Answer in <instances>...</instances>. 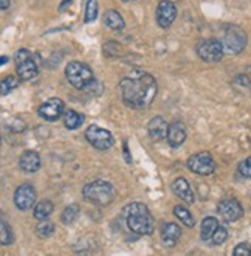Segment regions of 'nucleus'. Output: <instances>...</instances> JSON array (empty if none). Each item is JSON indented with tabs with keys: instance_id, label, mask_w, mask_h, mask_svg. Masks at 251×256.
<instances>
[{
	"instance_id": "f257e3e1",
	"label": "nucleus",
	"mask_w": 251,
	"mask_h": 256,
	"mask_svg": "<svg viewBox=\"0 0 251 256\" xmlns=\"http://www.w3.org/2000/svg\"><path fill=\"white\" fill-rule=\"evenodd\" d=\"M121 100L132 109L149 108L157 96L158 87L152 74L143 70H132L118 84Z\"/></svg>"
},
{
	"instance_id": "f03ea898",
	"label": "nucleus",
	"mask_w": 251,
	"mask_h": 256,
	"mask_svg": "<svg viewBox=\"0 0 251 256\" xmlns=\"http://www.w3.org/2000/svg\"><path fill=\"white\" fill-rule=\"evenodd\" d=\"M123 216L126 218L127 227L132 233L144 236L154 233V218L151 216L147 206L141 202L129 204L123 210Z\"/></svg>"
},
{
	"instance_id": "7ed1b4c3",
	"label": "nucleus",
	"mask_w": 251,
	"mask_h": 256,
	"mask_svg": "<svg viewBox=\"0 0 251 256\" xmlns=\"http://www.w3.org/2000/svg\"><path fill=\"white\" fill-rule=\"evenodd\" d=\"M84 199L98 206H107L115 199V188L106 180H95L87 184L82 190Z\"/></svg>"
},
{
	"instance_id": "20e7f679",
	"label": "nucleus",
	"mask_w": 251,
	"mask_h": 256,
	"mask_svg": "<svg viewBox=\"0 0 251 256\" xmlns=\"http://www.w3.org/2000/svg\"><path fill=\"white\" fill-rule=\"evenodd\" d=\"M65 76H67L68 82L73 87L79 88V90L87 88L88 86H90L95 81L92 68L88 67L87 64L79 62V61H71L70 64H67V67H65Z\"/></svg>"
},
{
	"instance_id": "39448f33",
	"label": "nucleus",
	"mask_w": 251,
	"mask_h": 256,
	"mask_svg": "<svg viewBox=\"0 0 251 256\" xmlns=\"http://www.w3.org/2000/svg\"><path fill=\"white\" fill-rule=\"evenodd\" d=\"M14 61L17 66V74L20 80H33L37 76L39 73V62L40 59L37 54H33L31 52H28L26 48L17 50Z\"/></svg>"
},
{
	"instance_id": "423d86ee",
	"label": "nucleus",
	"mask_w": 251,
	"mask_h": 256,
	"mask_svg": "<svg viewBox=\"0 0 251 256\" xmlns=\"http://www.w3.org/2000/svg\"><path fill=\"white\" fill-rule=\"evenodd\" d=\"M247 33L238 25H227L222 36L224 50L230 54H239L247 47Z\"/></svg>"
},
{
	"instance_id": "0eeeda50",
	"label": "nucleus",
	"mask_w": 251,
	"mask_h": 256,
	"mask_svg": "<svg viewBox=\"0 0 251 256\" xmlns=\"http://www.w3.org/2000/svg\"><path fill=\"white\" fill-rule=\"evenodd\" d=\"M197 54L205 62H219L224 58V45L219 39H203L197 44Z\"/></svg>"
},
{
	"instance_id": "6e6552de",
	"label": "nucleus",
	"mask_w": 251,
	"mask_h": 256,
	"mask_svg": "<svg viewBox=\"0 0 251 256\" xmlns=\"http://www.w3.org/2000/svg\"><path fill=\"white\" fill-rule=\"evenodd\" d=\"M188 168L200 176H210L216 171V162L210 152H199L188 158Z\"/></svg>"
},
{
	"instance_id": "1a4fd4ad",
	"label": "nucleus",
	"mask_w": 251,
	"mask_h": 256,
	"mask_svg": "<svg viewBox=\"0 0 251 256\" xmlns=\"http://www.w3.org/2000/svg\"><path fill=\"white\" fill-rule=\"evenodd\" d=\"M85 138L93 148L101 149V150H106V149L113 146L112 134L109 130H106V129L98 128V126H90V128H88L85 130Z\"/></svg>"
},
{
	"instance_id": "9d476101",
	"label": "nucleus",
	"mask_w": 251,
	"mask_h": 256,
	"mask_svg": "<svg viewBox=\"0 0 251 256\" xmlns=\"http://www.w3.org/2000/svg\"><path fill=\"white\" fill-rule=\"evenodd\" d=\"M65 110V104L62 100L59 98H50L43 104H40V108L37 109V114L40 118H43L45 122H56L62 115Z\"/></svg>"
},
{
	"instance_id": "9b49d317",
	"label": "nucleus",
	"mask_w": 251,
	"mask_h": 256,
	"mask_svg": "<svg viewBox=\"0 0 251 256\" xmlns=\"http://www.w3.org/2000/svg\"><path fill=\"white\" fill-rule=\"evenodd\" d=\"M217 213L225 222H236L244 216V208L236 199H225L217 205Z\"/></svg>"
},
{
	"instance_id": "f8f14e48",
	"label": "nucleus",
	"mask_w": 251,
	"mask_h": 256,
	"mask_svg": "<svg viewBox=\"0 0 251 256\" xmlns=\"http://www.w3.org/2000/svg\"><path fill=\"white\" fill-rule=\"evenodd\" d=\"M14 204L22 212H26V210L33 208V205L36 204V190L33 185L29 184H23L20 185L16 191H14Z\"/></svg>"
},
{
	"instance_id": "ddd939ff",
	"label": "nucleus",
	"mask_w": 251,
	"mask_h": 256,
	"mask_svg": "<svg viewBox=\"0 0 251 256\" xmlns=\"http://www.w3.org/2000/svg\"><path fill=\"white\" fill-rule=\"evenodd\" d=\"M177 18V8L169 0H161L157 6V24L163 28L168 30Z\"/></svg>"
},
{
	"instance_id": "4468645a",
	"label": "nucleus",
	"mask_w": 251,
	"mask_h": 256,
	"mask_svg": "<svg viewBox=\"0 0 251 256\" xmlns=\"http://www.w3.org/2000/svg\"><path fill=\"white\" fill-rule=\"evenodd\" d=\"M168 130H169V124L161 116H154L149 122V124H147V132H149L154 142H161L168 138Z\"/></svg>"
},
{
	"instance_id": "2eb2a0df",
	"label": "nucleus",
	"mask_w": 251,
	"mask_h": 256,
	"mask_svg": "<svg viewBox=\"0 0 251 256\" xmlns=\"http://www.w3.org/2000/svg\"><path fill=\"white\" fill-rule=\"evenodd\" d=\"M160 233H161V240H163V244L166 247H174L182 238V228L174 222H166L161 225Z\"/></svg>"
},
{
	"instance_id": "dca6fc26",
	"label": "nucleus",
	"mask_w": 251,
	"mask_h": 256,
	"mask_svg": "<svg viewBox=\"0 0 251 256\" xmlns=\"http://www.w3.org/2000/svg\"><path fill=\"white\" fill-rule=\"evenodd\" d=\"M172 191L177 198H180L183 202L194 204V192H193V190H191L186 178H183V177L175 178L172 182Z\"/></svg>"
},
{
	"instance_id": "f3484780",
	"label": "nucleus",
	"mask_w": 251,
	"mask_h": 256,
	"mask_svg": "<svg viewBox=\"0 0 251 256\" xmlns=\"http://www.w3.org/2000/svg\"><path fill=\"white\" fill-rule=\"evenodd\" d=\"M168 143L172 148H179L185 143L186 140V129L185 124L180 122H175L172 124H169V130H168Z\"/></svg>"
},
{
	"instance_id": "a211bd4d",
	"label": "nucleus",
	"mask_w": 251,
	"mask_h": 256,
	"mask_svg": "<svg viewBox=\"0 0 251 256\" xmlns=\"http://www.w3.org/2000/svg\"><path fill=\"white\" fill-rule=\"evenodd\" d=\"M19 166L25 172H36L40 168V157L36 150H25L19 160Z\"/></svg>"
},
{
	"instance_id": "6ab92c4d",
	"label": "nucleus",
	"mask_w": 251,
	"mask_h": 256,
	"mask_svg": "<svg viewBox=\"0 0 251 256\" xmlns=\"http://www.w3.org/2000/svg\"><path fill=\"white\" fill-rule=\"evenodd\" d=\"M104 22H106V25L110 30H113V32H121V30H124V26H126L123 16L118 11H115V10L106 11V14H104Z\"/></svg>"
},
{
	"instance_id": "aec40b11",
	"label": "nucleus",
	"mask_w": 251,
	"mask_h": 256,
	"mask_svg": "<svg viewBox=\"0 0 251 256\" xmlns=\"http://www.w3.org/2000/svg\"><path fill=\"white\" fill-rule=\"evenodd\" d=\"M82 123H84V115L78 114L76 110H67L64 114V124L67 129L75 130V129L81 128Z\"/></svg>"
},
{
	"instance_id": "412c9836",
	"label": "nucleus",
	"mask_w": 251,
	"mask_h": 256,
	"mask_svg": "<svg viewBox=\"0 0 251 256\" xmlns=\"http://www.w3.org/2000/svg\"><path fill=\"white\" fill-rule=\"evenodd\" d=\"M219 228V222L216 218H206L202 222V230H200V236L203 240H210L213 238V234L216 233V230Z\"/></svg>"
},
{
	"instance_id": "4be33fe9",
	"label": "nucleus",
	"mask_w": 251,
	"mask_h": 256,
	"mask_svg": "<svg viewBox=\"0 0 251 256\" xmlns=\"http://www.w3.org/2000/svg\"><path fill=\"white\" fill-rule=\"evenodd\" d=\"M53 204L50 200H42L39 204H36L34 210H33V214L37 220H45L51 213H53Z\"/></svg>"
},
{
	"instance_id": "5701e85b",
	"label": "nucleus",
	"mask_w": 251,
	"mask_h": 256,
	"mask_svg": "<svg viewBox=\"0 0 251 256\" xmlns=\"http://www.w3.org/2000/svg\"><path fill=\"white\" fill-rule=\"evenodd\" d=\"M174 214L179 218L180 220H182V224L183 225H186V227H194V224H196V220H194V216L191 214V212L186 208V206H183V205H177L175 208H174Z\"/></svg>"
},
{
	"instance_id": "b1692460",
	"label": "nucleus",
	"mask_w": 251,
	"mask_h": 256,
	"mask_svg": "<svg viewBox=\"0 0 251 256\" xmlns=\"http://www.w3.org/2000/svg\"><path fill=\"white\" fill-rule=\"evenodd\" d=\"M79 212H81V208L78 204H70L64 212H62V216H61V220L65 224V225H70L76 220V218L79 216Z\"/></svg>"
},
{
	"instance_id": "393cba45",
	"label": "nucleus",
	"mask_w": 251,
	"mask_h": 256,
	"mask_svg": "<svg viewBox=\"0 0 251 256\" xmlns=\"http://www.w3.org/2000/svg\"><path fill=\"white\" fill-rule=\"evenodd\" d=\"M36 233L39 238H48L54 233V224L53 222H48V220H42L37 228H36Z\"/></svg>"
},
{
	"instance_id": "a878e982",
	"label": "nucleus",
	"mask_w": 251,
	"mask_h": 256,
	"mask_svg": "<svg viewBox=\"0 0 251 256\" xmlns=\"http://www.w3.org/2000/svg\"><path fill=\"white\" fill-rule=\"evenodd\" d=\"M0 230H2V236H0V240H2V246H9L12 244L14 240V236H12V232H11V227L6 224V220L2 218V225H0Z\"/></svg>"
},
{
	"instance_id": "bb28decb",
	"label": "nucleus",
	"mask_w": 251,
	"mask_h": 256,
	"mask_svg": "<svg viewBox=\"0 0 251 256\" xmlns=\"http://www.w3.org/2000/svg\"><path fill=\"white\" fill-rule=\"evenodd\" d=\"M98 16V2L96 0H88L85 6V22H93Z\"/></svg>"
},
{
	"instance_id": "cd10ccee",
	"label": "nucleus",
	"mask_w": 251,
	"mask_h": 256,
	"mask_svg": "<svg viewBox=\"0 0 251 256\" xmlns=\"http://www.w3.org/2000/svg\"><path fill=\"white\" fill-rule=\"evenodd\" d=\"M211 239H213V244H216V246L224 244L225 240L228 239V230L225 227H220V225H219V228L216 230V233L213 234Z\"/></svg>"
},
{
	"instance_id": "c85d7f7f",
	"label": "nucleus",
	"mask_w": 251,
	"mask_h": 256,
	"mask_svg": "<svg viewBox=\"0 0 251 256\" xmlns=\"http://www.w3.org/2000/svg\"><path fill=\"white\" fill-rule=\"evenodd\" d=\"M19 86V80H16L14 76H6L3 81H2V95H6L9 94L12 88H16Z\"/></svg>"
},
{
	"instance_id": "c756f323",
	"label": "nucleus",
	"mask_w": 251,
	"mask_h": 256,
	"mask_svg": "<svg viewBox=\"0 0 251 256\" xmlns=\"http://www.w3.org/2000/svg\"><path fill=\"white\" fill-rule=\"evenodd\" d=\"M233 256H251V247L245 242L238 244L233 252Z\"/></svg>"
},
{
	"instance_id": "7c9ffc66",
	"label": "nucleus",
	"mask_w": 251,
	"mask_h": 256,
	"mask_svg": "<svg viewBox=\"0 0 251 256\" xmlns=\"http://www.w3.org/2000/svg\"><path fill=\"white\" fill-rule=\"evenodd\" d=\"M239 172L247 177V178H251V157L245 158L241 164H239Z\"/></svg>"
},
{
	"instance_id": "2f4dec72",
	"label": "nucleus",
	"mask_w": 251,
	"mask_h": 256,
	"mask_svg": "<svg viewBox=\"0 0 251 256\" xmlns=\"http://www.w3.org/2000/svg\"><path fill=\"white\" fill-rule=\"evenodd\" d=\"M123 148H124V157H126V162H127V163H132V158H130V156H129V148H127V143H124V144H123Z\"/></svg>"
},
{
	"instance_id": "473e14b6",
	"label": "nucleus",
	"mask_w": 251,
	"mask_h": 256,
	"mask_svg": "<svg viewBox=\"0 0 251 256\" xmlns=\"http://www.w3.org/2000/svg\"><path fill=\"white\" fill-rule=\"evenodd\" d=\"M8 6H9V0H0V8L6 10Z\"/></svg>"
},
{
	"instance_id": "72a5a7b5",
	"label": "nucleus",
	"mask_w": 251,
	"mask_h": 256,
	"mask_svg": "<svg viewBox=\"0 0 251 256\" xmlns=\"http://www.w3.org/2000/svg\"><path fill=\"white\" fill-rule=\"evenodd\" d=\"M8 61H9V58H6V56H2V59H0V62H2V66H5Z\"/></svg>"
},
{
	"instance_id": "f704fd0d",
	"label": "nucleus",
	"mask_w": 251,
	"mask_h": 256,
	"mask_svg": "<svg viewBox=\"0 0 251 256\" xmlns=\"http://www.w3.org/2000/svg\"><path fill=\"white\" fill-rule=\"evenodd\" d=\"M68 2H70V0H62V5H61V10H64L67 5H68Z\"/></svg>"
},
{
	"instance_id": "c9c22d12",
	"label": "nucleus",
	"mask_w": 251,
	"mask_h": 256,
	"mask_svg": "<svg viewBox=\"0 0 251 256\" xmlns=\"http://www.w3.org/2000/svg\"><path fill=\"white\" fill-rule=\"evenodd\" d=\"M123 2H134V0H123Z\"/></svg>"
}]
</instances>
